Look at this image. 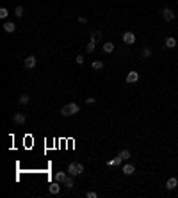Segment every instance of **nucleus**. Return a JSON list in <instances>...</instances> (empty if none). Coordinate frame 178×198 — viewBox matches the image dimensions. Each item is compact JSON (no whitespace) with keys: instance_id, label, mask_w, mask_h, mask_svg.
I'll return each instance as SVG.
<instances>
[{"instance_id":"24","label":"nucleus","mask_w":178,"mask_h":198,"mask_svg":"<svg viewBox=\"0 0 178 198\" xmlns=\"http://www.w3.org/2000/svg\"><path fill=\"white\" fill-rule=\"evenodd\" d=\"M7 14H9V13H7V9H5V7L0 9V18H7Z\"/></svg>"},{"instance_id":"2","label":"nucleus","mask_w":178,"mask_h":198,"mask_svg":"<svg viewBox=\"0 0 178 198\" xmlns=\"http://www.w3.org/2000/svg\"><path fill=\"white\" fill-rule=\"evenodd\" d=\"M68 173L73 175V177L84 173V164H82V162H71V164L68 166Z\"/></svg>"},{"instance_id":"12","label":"nucleus","mask_w":178,"mask_h":198,"mask_svg":"<svg viewBox=\"0 0 178 198\" xmlns=\"http://www.w3.org/2000/svg\"><path fill=\"white\" fill-rule=\"evenodd\" d=\"M66 177H68V175H66L64 171H57V173H55V180H57V182H64Z\"/></svg>"},{"instance_id":"15","label":"nucleus","mask_w":178,"mask_h":198,"mask_svg":"<svg viewBox=\"0 0 178 198\" xmlns=\"http://www.w3.org/2000/svg\"><path fill=\"white\" fill-rule=\"evenodd\" d=\"M64 186L68 187V189H71L73 186H75V182H73V175H70V177H66V180H64Z\"/></svg>"},{"instance_id":"10","label":"nucleus","mask_w":178,"mask_h":198,"mask_svg":"<svg viewBox=\"0 0 178 198\" xmlns=\"http://www.w3.org/2000/svg\"><path fill=\"white\" fill-rule=\"evenodd\" d=\"M134 171H135L134 164H125V166H123V173H125V175H132Z\"/></svg>"},{"instance_id":"21","label":"nucleus","mask_w":178,"mask_h":198,"mask_svg":"<svg viewBox=\"0 0 178 198\" xmlns=\"http://www.w3.org/2000/svg\"><path fill=\"white\" fill-rule=\"evenodd\" d=\"M118 155H119V157H121L123 161H125V159H130V152H128V150H121Z\"/></svg>"},{"instance_id":"18","label":"nucleus","mask_w":178,"mask_h":198,"mask_svg":"<svg viewBox=\"0 0 178 198\" xmlns=\"http://www.w3.org/2000/svg\"><path fill=\"white\" fill-rule=\"evenodd\" d=\"M91 38H93V39H95V41H100V39H102V30H98V29H96V30H95V32H93V34H91Z\"/></svg>"},{"instance_id":"26","label":"nucleus","mask_w":178,"mask_h":198,"mask_svg":"<svg viewBox=\"0 0 178 198\" xmlns=\"http://www.w3.org/2000/svg\"><path fill=\"white\" fill-rule=\"evenodd\" d=\"M86 102H87V103H95V102H96V100H95V98H93V97H89V98H87V100H86Z\"/></svg>"},{"instance_id":"5","label":"nucleus","mask_w":178,"mask_h":198,"mask_svg":"<svg viewBox=\"0 0 178 198\" xmlns=\"http://www.w3.org/2000/svg\"><path fill=\"white\" fill-rule=\"evenodd\" d=\"M123 41H125L127 45H134V43H135V34H134V32H125V34H123Z\"/></svg>"},{"instance_id":"1","label":"nucleus","mask_w":178,"mask_h":198,"mask_svg":"<svg viewBox=\"0 0 178 198\" xmlns=\"http://www.w3.org/2000/svg\"><path fill=\"white\" fill-rule=\"evenodd\" d=\"M78 111H80V107L77 103H66V106L61 109V114L62 116H73V114H78Z\"/></svg>"},{"instance_id":"3","label":"nucleus","mask_w":178,"mask_h":198,"mask_svg":"<svg viewBox=\"0 0 178 198\" xmlns=\"http://www.w3.org/2000/svg\"><path fill=\"white\" fill-rule=\"evenodd\" d=\"M13 121H14L16 125H23V123L27 121V114H23V112H14V114H13Z\"/></svg>"},{"instance_id":"22","label":"nucleus","mask_w":178,"mask_h":198,"mask_svg":"<svg viewBox=\"0 0 178 198\" xmlns=\"http://www.w3.org/2000/svg\"><path fill=\"white\" fill-rule=\"evenodd\" d=\"M18 102L22 103V106H27V103H29V95H25V93H23V95L20 97V100H18Z\"/></svg>"},{"instance_id":"13","label":"nucleus","mask_w":178,"mask_h":198,"mask_svg":"<svg viewBox=\"0 0 178 198\" xmlns=\"http://www.w3.org/2000/svg\"><path fill=\"white\" fill-rule=\"evenodd\" d=\"M95 43H96V41H95V39L91 38V41H89V43H87V47H86L87 54H93V52H95Z\"/></svg>"},{"instance_id":"28","label":"nucleus","mask_w":178,"mask_h":198,"mask_svg":"<svg viewBox=\"0 0 178 198\" xmlns=\"http://www.w3.org/2000/svg\"><path fill=\"white\" fill-rule=\"evenodd\" d=\"M77 62H78V64H82V62H84V57H82V55H78V57H77Z\"/></svg>"},{"instance_id":"27","label":"nucleus","mask_w":178,"mask_h":198,"mask_svg":"<svg viewBox=\"0 0 178 198\" xmlns=\"http://www.w3.org/2000/svg\"><path fill=\"white\" fill-rule=\"evenodd\" d=\"M78 22H80V23H86V22H87V18H84V16H80V18H78Z\"/></svg>"},{"instance_id":"16","label":"nucleus","mask_w":178,"mask_h":198,"mask_svg":"<svg viewBox=\"0 0 178 198\" xmlns=\"http://www.w3.org/2000/svg\"><path fill=\"white\" fill-rule=\"evenodd\" d=\"M166 186H167V189H175V187L178 186V180H176V179H169Z\"/></svg>"},{"instance_id":"6","label":"nucleus","mask_w":178,"mask_h":198,"mask_svg":"<svg viewBox=\"0 0 178 198\" xmlns=\"http://www.w3.org/2000/svg\"><path fill=\"white\" fill-rule=\"evenodd\" d=\"M162 18L166 20V22H171V20L175 18V13L171 11V9H162Z\"/></svg>"},{"instance_id":"20","label":"nucleus","mask_w":178,"mask_h":198,"mask_svg":"<svg viewBox=\"0 0 178 198\" xmlns=\"http://www.w3.org/2000/svg\"><path fill=\"white\" fill-rule=\"evenodd\" d=\"M91 66H93V70H102V68H103V62H102V61H93Z\"/></svg>"},{"instance_id":"17","label":"nucleus","mask_w":178,"mask_h":198,"mask_svg":"<svg viewBox=\"0 0 178 198\" xmlns=\"http://www.w3.org/2000/svg\"><path fill=\"white\" fill-rule=\"evenodd\" d=\"M166 47H167V48L176 47V39H175V38H167V39H166Z\"/></svg>"},{"instance_id":"9","label":"nucleus","mask_w":178,"mask_h":198,"mask_svg":"<svg viewBox=\"0 0 178 198\" xmlns=\"http://www.w3.org/2000/svg\"><path fill=\"white\" fill-rule=\"evenodd\" d=\"M48 191H50L52 195H57V193L61 191V186H59V182H54V184H52V186L48 187Z\"/></svg>"},{"instance_id":"8","label":"nucleus","mask_w":178,"mask_h":198,"mask_svg":"<svg viewBox=\"0 0 178 198\" xmlns=\"http://www.w3.org/2000/svg\"><path fill=\"white\" fill-rule=\"evenodd\" d=\"M4 30H5V32H14V30H16V25H14L13 22H5V23H4Z\"/></svg>"},{"instance_id":"23","label":"nucleus","mask_w":178,"mask_h":198,"mask_svg":"<svg viewBox=\"0 0 178 198\" xmlns=\"http://www.w3.org/2000/svg\"><path fill=\"white\" fill-rule=\"evenodd\" d=\"M14 16H18V18L23 16V7H22V5H18V7L14 9Z\"/></svg>"},{"instance_id":"25","label":"nucleus","mask_w":178,"mask_h":198,"mask_svg":"<svg viewBox=\"0 0 178 198\" xmlns=\"http://www.w3.org/2000/svg\"><path fill=\"white\" fill-rule=\"evenodd\" d=\"M86 196H87V198H96V196H98V193H96V191H87V195H86Z\"/></svg>"},{"instance_id":"4","label":"nucleus","mask_w":178,"mask_h":198,"mask_svg":"<svg viewBox=\"0 0 178 198\" xmlns=\"http://www.w3.org/2000/svg\"><path fill=\"white\" fill-rule=\"evenodd\" d=\"M23 66H25L27 70H32V68L36 66V57H34V55H29V57H25V61H23Z\"/></svg>"},{"instance_id":"7","label":"nucleus","mask_w":178,"mask_h":198,"mask_svg":"<svg viewBox=\"0 0 178 198\" xmlns=\"http://www.w3.org/2000/svg\"><path fill=\"white\" fill-rule=\"evenodd\" d=\"M139 80V73L137 71H130V73L127 75V82L128 84H134V82H137Z\"/></svg>"},{"instance_id":"14","label":"nucleus","mask_w":178,"mask_h":198,"mask_svg":"<svg viewBox=\"0 0 178 198\" xmlns=\"http://www.w3.org/2000/svg\"><path fill=\"white\" fill-rule=\"evenodd\" d=\"M103 52H107V54H110V52H114V43H103Z\"/></svg>"},{"instance_id":"11","label":"nucleus","mask_w":178,"mask_h":198,"mask_svg":"<svg viewBox=\"0 0 178 198\" xmlns=\"http://www.w3.org/2000/svg\"><path fill=\"white\" fill-rule=\"evenodd\" d=\"M121 161H123V159L118 155V157H114V159H109V161H107V166H119Z\"/></svg>"},{"instance_id":"19","label":"nucleus","mask_w":178,"mask_h":198,"mask_svg":"<svg viewBox=\"0 0 178 198\" xmlns=\"http://www.w3.org/2000/svg\"><path fill=\"white\" fill-rule=\"evenodd\" d=\"M151 55V48L150 47H144V50H143V59H148Z\"/></svg>"}]
</instances>
